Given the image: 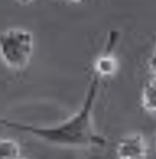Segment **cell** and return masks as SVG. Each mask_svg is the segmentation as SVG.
Segmentation results:
<instances>
[{"instance_id":"cell-1","label":"cell","mask_w":156,"mask_h":159,"mask_svg":"<svg viewBox=\"0 0 156 159\" xmlns=\"http://www.w3.org/2000/svg\"><path fill=\"white\" fill-rule=\"evenodd\" d=\"M99 90V75H95L85 97L80 110L70 119L54 127H37L22 122L10 121L0 117V125L17 130H22L37 136L38 139L56 146L66 147H88L102 146L106 139L95 132L92 123V111Z\"/></svg>"},{"instance_id":"cell-2","label":"cell","mask_w":156,"mask_h":159,"mask_svg":"<svg viewBox=\"0 0 156 159\" xmlns=\"http://www.w3.org/2000/svg\"><path fill=\"white\" fill-rule=\"evenodd\" d=\"M33 53L32 34L24 29H7L0 34V57L4 64L15 68H24Z\"/></svg>"},{"instance_id":"cell-3","label":"cell","mask_w":156,"mask_h":159,"mask_svg":"<svg viewBox=\"0 0 156 159\" xmlns=\"http://www.w3.org/2000/svg\"><path fill=\"white\" fill-rule=\"evenodd\" d=\"M117 154L119 158L145 159L147 147L141 135L126 136L118 143Z\"/></svg>"},{"instance_id":"cell-4","label":"cell","mask_w":156,"mask_h":159,"mask_svg":"<svg viewBox=\"0 0 156 159\" xmlns=\"http://www.w3.org/2000/svg\"><path fill=\"white\" fill-rule=\"evenodd\" d=\"M20 147L12 139H0V159H19Z\"/></svg>"},{"instance_id":"cell-5","label":"cell","mask_w":156,"mask_h":159,"mask_svg":"<svg viewBox=\"0 0 156 159\" xmlns=\"http://www.w3.org/2000/svg\"><path fill=\"white\" fill-rule=\"evenodd\" d=\"M142 102L145 109L150 111H156V77L150 80L143 89Z\"/></svg>"},{"instance_id":"cell-6","label":"cell","mask_w":156,"mask_h":159,"mask_svg":"<svg viewBox=\"0 0 156 159\" xmlns=\"http://www.w3.org/2000/svg\"><path fill=\"white\" fill-rule=\"evenodd\" d=\"M95 70L98 74L110 75L116 72V59L110 55H104L98 59L95 64Z\"/></svg>"},{"instance_id":"cell-7","label":"cell","mask_w":156,"mask_h":159,"mask_svg":"<svg viewBox=\"0 0 156 159\" xmlns=\"http://www.w3.org/2000/svg\"><path fill=\"white\" fill-rule=\"evenodd\" d=\"M150 67H151V70L154 71V73H155V75H156V52L153 54V56H151V60H150Z\"/></svg>"},{"instance_id":"cell-8","label":"cell","mask_w":156,"mask_h":159,"mask_svg":"<svg viewBox=\"0 0 156 159\" xmlns=\"http://www.w3.org/2000/svg\"><path fill=\"white\" fill-rule=\"evenodd\" d=\"M18 2H20V4H23V5H28V4H30L32 2L33 0H17Z\"/></svg>"},{"instance_id":"cell-9","label":"cell","mask_w":156,"mask_h":159,"mask_svg":"<svg viewBox=\"0 0 156 159\" xmlns=\"http://www.w3.org/2000/svg\"><path fill=\"white\" fill-rule=\"evenodd\" d=\"M119 159H130V158H119Z\"/></svg>"},{"instance_id":"cell-10","label":"cell","mask_w":156,"mask_h":159,"mask_svg":"<svg viewBox=\"0 0 156 159\" xmlns=\"http://www.w3.org/2000/svg\"><path fill=\"white\" fill-rule=\"evenodd\" d=\"M73 1H80V0H73Z\"/></svg>"},{"instance_id":"cell-11","label":"cell","mask_w":156,"mask_h":159,"mask_svg":"<svg viewBox=\"0 0 156 159\" xmlns=\"http://www.w3.org/2000/svg\"><path fill=\"white\" fill-rule=\"evenodd\" d=\"M19 159H26V158H19Z\"/></svg>"}]
</instances>
